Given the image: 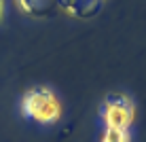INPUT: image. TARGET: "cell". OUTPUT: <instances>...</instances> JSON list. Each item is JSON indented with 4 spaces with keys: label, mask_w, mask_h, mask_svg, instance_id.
Here are the masks:
<instances>
[{
    "label": "cell",
    "mask_w": 146,
    "mask_h": 142,
    "mask_svg": "<svg viewBox=\"0 0 146 142\" xmlns=\"http://www.w3.org/2000/svg\"><path fill=\"white\" fill-rule=\"evenodd\" d=\"M104 7V0H57V11H64L72 17L87 19L100 13Z\"/></svg>",
    "instance_id": "3957f363"
},
{
    "label": "cell",
    "mask_w": 146,
    "mask_h": 142,
    "mask_svg": "<svg viewBox=\"0 0 146 142\" xmlns=\"http://www.w3.org/2000/svg\"><path fill=\"white\" fill-rule=\"evenodd\" d=\"M23 113L30 119H34L36 123L51 125L55 121H59L62 117V104H59L57 95L47 87H36L28 91L23 98Z\"/></svg>",
    "instance_id": "6da1fadb"
},
{
    "label": "cell",
    "mask_w": 146,
    "mask_h": 142,
    "mask_svg": "<svg viewBox=\"0 0 146 142\" xmlns=\"http://www.w3.org/2000/svg\"><path fill=\"white\" fill-rule=\"evenodd\" d=\"M102 119L106 127L114 129H129L135 121V106L131 104V100L123 98H108L106 104L102 106Z\"/></svg>",
    "instance_id": "7a4b0ae2"
},
{
    "label": "cell",
    "mask_w": 146,
    "mask_h": 142,
    "mask_svg": "<svg viewBox=\"0 0 146 142\" xmlns=\"http://www.w3.org/2000/svg\"><path fill=\"white\" fill-rule=\"evenodd\" d=\"M0 15H2V2H0Z\"/></svg>",
    "instance_id": "8992f818"
},
{
    "label": "cell",
    "mask_w": 146,
    "mask_h": 142,
    "mask_svg": "<svg viewBox=\"0 0 146 142\" xmlns=\"http://www.w3.org/2000/svg\"><path fill=\"white\" fill-rule=\"evenodd\" d=\"M19 11L32 17H49L57 13V0H15Z\"/></svg>",
    "instance_id": "277c9868"
},
{
    "label": "cell",
    "mask_w": 146,
    "mask_h": 142,
    "mask_svg": "<svg viewBox=\"0 0 146 142\" xmlns=\"http://www.w3.org/2000/svg\"><path fill=\"white\" fill-rule=\"evenodd\" d=\"M100 142H131V136H129V129L104 127V134H102Z\"/></svg>",
    "instance_id": "5b68a950"
}]
</instances>
